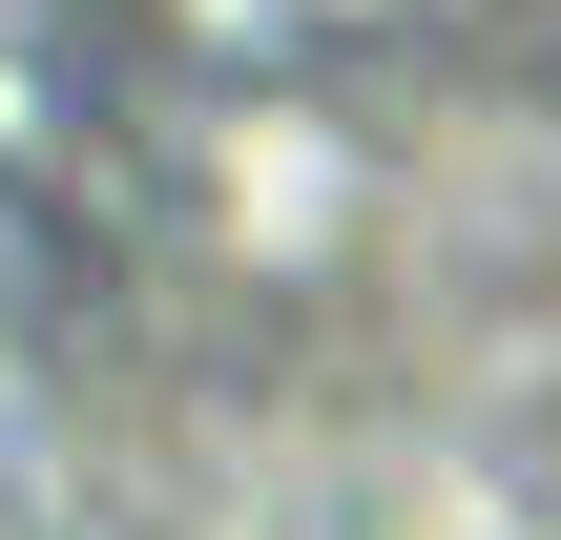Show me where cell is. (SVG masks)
I'll use <instances>...</instances> for the list:
<instances>
[{
  "instance_id": "cell-1",
  "label": "cell",
  "mask_w": 561,
  "mask_h": 540,
  "mask_svg": "<svg viewBox=\"0 0 561 540\" xmlns=\"http://www.w3.org/2000/svg\"><path fill=\"white\" fill-rule=\"evenodd\" d=\"M0 540H561V0H0Z\"/></svg>"
}]
</instances>
